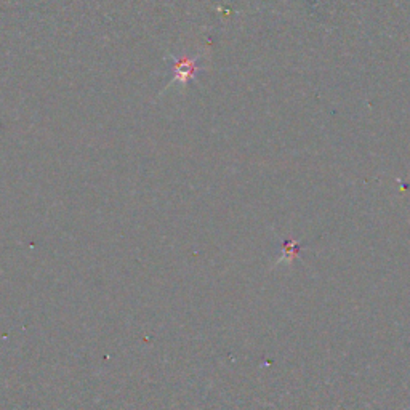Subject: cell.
<instances>
[{
	"label": "cell",
	"instance_id": "obj_1",
	"mask_svg": "<svg viewBox=\"0 0 410 410\" xmlns=\"http://www.w3.org/2000/svg\"><path fill=\"white\" fill-rule=\"evenodd\" d=\"M199 71V58H189V56H179L171 60V77L170 85H186L195 72Z\"/></svg>",
	"mask_w": 410,
	"mask_h": 410
}]
</instances>
